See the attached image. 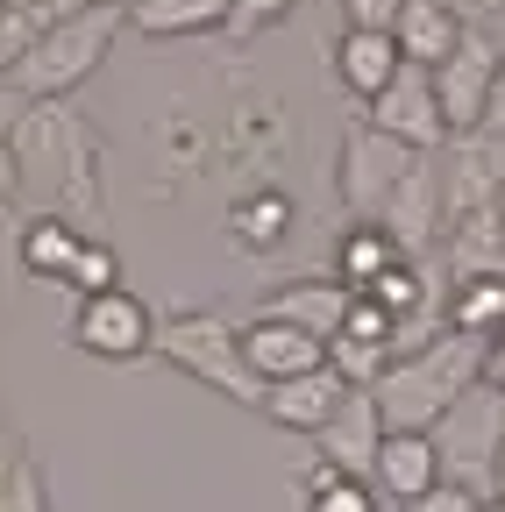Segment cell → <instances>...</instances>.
Instances as JSON below:
<instances>
[{
  "label": "cell",
  "instance_id": "6da1fadb",
  "mask_svg": "<svg viewBox=\"0 0 505 512\" xmlns=\"http://www.w3.org/2000/svg\"><path fill=\"white\" fill-rule=\"evenodd\" d=\"M29 192L43 200V214H65V221H100L107 214V143L100 128L72 107H8V192Z\"/></svg>",
  "mask_w": 505,
  "mask_h": 512
},
{
  "label": "cell",
  "instance_id": "7a4b0ae2",
  "mask_svg": "<svg viewBox=\"0 0 505 512\" xmlns=\"http://www.w3.org/2000/svg\"><path fill=\"white\" fill-rule=\"evenodd\" d=\"M484 349H491V342H470V335H456V328H441L434 342H413L385 377H377L385 427H392V434H434V427L484 384Z\"/></svg>",
  "mask_w": 505,
  "mask_h": 512
},
{
  "label": "cell",
  "instance_id": "3957f363",
  "mask_svg": "<svg viewBox=\"0 0 505 512\" xmlns=\"http://www.w3.org/2000/svg\"><path fill=\"white\" fill-rule=\"evenodd\" d=\"M129 29V8H79L65 15L22 64H8V107H57V100H72L100 64L114 50V36Z\"/></svg>",
  "mask_w": 505,
  "mask_h": 512
},
{
  "label": "cell",
  "instance_id": "277c9868",
  "mask_svg": "<svg viewBox=\"0 0 505 512\" xmlns=\"http://www.w3.org/2000/svg\"><path fill=\"white\" fill-rule=\"evenodd\" d=\"M157 363L200 377L207 392H221V399H235V406H249V413H264V392H271V384L249 370L242 328H235L221 306H171L164 328H157Z\"/></svg>",
  "mask_w": 505,
  "mask_h": 512
},
{
  "label": "cell",
  "instance_id": "5b68a950",
  "mask_svg": "<svg viewBox=\"0 0 505 512\" xmlns=\"http://www.w3.org/2000/svg\"><path fill=\"white\" fill-rule=\"evenodd\" d=\"M420 164L427 157L406 150L399 136H385V128H370V121H349L342 128V157H335V192H342L349 221H385Z\"/></svg>",
  "mask_w": 505,
  "mask_h": 512
},
{
  "label": "cell",
  "instance_id": "8992f818",
  "mask_svg": "<svg viewBox=\"0 0 505 512\" xmlns=\"http://www.w3.org/2000/svg\"><path fill=\"white\" fill-rule=\"evenodd\" d=\"M434 448H441V477L449 484H470L477 498H498V456H505V392L477 384V392L434 427Z\"/></svg>",
  "mask_w": 505,
  "mask_h": 512
},
{
  "label": "cell",
  "instance_id": "52a82bcc",
  "mask_svg": "<svg viewBox=\"0 0 505 512\" xmlns=\"http://www.w3.org/2000/svg\"><path fill=\"white\" fill-rule=\"evenodd\" d=\"M157 328L164 320L150 313V299H136L129 285H121V292H100V299L72 306L65 342L79 356H93V363H136V356H157Z\"/></svg>",
  "mask_w": 505,
  "mask_h": 512
},
{
  "label": "cell",
  "instance_id": "ba28073f",
  "mask_svg": "<svg viewBox=\"0 0 505 512\" xmlns=\"http://www.w3.org/2000/svg\"><path fill=\"white\" fill-rule=\"evenodd\" d=\"M363 121L385 128V136H399V143L420 150V157H441V150L456 143L449 114H441V93H434V72H420V64H406V72L363 107Z\"/></svg>",
  "mask_w": 505,
  "mask_h": 512
},
{
  "label": "cell",
  "instance_id": "9c48e42d",
  "mask_svg": "<svg viewBox=\"0 0 505 512\" xmlns=\"http://www.w3.org/2000/svg\"><path fill=\"white\" fill-rule=\"evenodd\" d=\"M498 64H505V50H498L484 29H470V36H463V50H456V57L434 72L441 114H449V128H456V136H484V114H491Z\"/></svg>",
  "mask_w": 505,
  "mask_h": 512
},
{
  "label": "cell",
  "instance_id": "30bf717a",
  "mask_svg": "<svg viewBox=\"0 0 505 512\" xmlns=\"http://www.w3.org/2000/svg\"><path fill=\"white\" fill-rule=\"evenodd\" d=\"M349 313H356V292L342 278H285L257 299V320H285V328H306L321 342H335L349 328Z\"/></svg>",
  "mask_w": 505,
  "mask_h": 512
},
{
  "label": "cell",
  "instance_id": "8fae6325",
  "mask_svg": "<svg viewBox=\"0 0 505 512\" xmlns=\"http://www.w3.org/2000/svg\"><path fill=\"white\" fill-rule=\"evenodd\" d=\"M349 392H356V384H349L335 363H328V370H306V377L271 384V392H264V420H271V427H285V434L321 441V427L349 406Z\"/></svg>",
  "mask_w": 505,
  "mask_h": 512
},
{
  "label": "cell",
  "instance_id": "7c38bea8",
  "mask_svg": "<svg viewBox=\"0 0 505 512\" xmlns=\"http://www.w3.org/2000/svg\"><path fill=\"white\" fill-rule=\"evenodd\" d=\"M385 441H392V427H385V406H377V392H349V406L321 427V463H335V470H349V477H377V456H385Z\"/></svg>",
  "mask_w": 505,
  "mask_h": 512
},
{
  "label": "cell",
  "instance_id": "4fadbf2b",
  "mask_svg": "<svg viewBox=\"0 0 505 512\" xmlns=\"http://www.w3.org/2000/svg\"><path fill=\"white\" fill-rule=\"evenodd\" d=\"M242 356L264 384H292L306 370H328V342L306 335V328H285V320H242Z\"/></svg>",
  "mask_w": 505,
  "mask_h": 512
},
{
  "label": "cell",
  "instance_id": "5bb4252c",
  "mask_svg": "<svg viewBox=\"0 0 505 512\" xmlns=\"http://www.w3.org/2000/svg\"><path fill=\"white\" fill-rule=\"evenodd\" d=\"M399 72H406L399 36H377V29H342V36H335V86H342L356 107H370Z\"/></svg>",
  "mask_w": 505,
  "mask_h": 512
},
{
  "label": "cell",
  "instance_id": "9a60e30c",
  "mask_svg": "<svg viewBox=\"0 0 505 512\" xmlns=\"http://www.w3.org/2000/svg\"><path fill=\"white\" fill-rule=\"evenodd\" d=\"M86 249H93V235H86L79 221H65V214H29L22 235H15V264H22L29 278L72 285V271H79Z\"/></svg>",
  "mask_w": 505,
  "mask_h": 512
},
{
  "label": "cell",
  "instance_id": "2e32d148",
  "mask_svg": "<svg viewBox=\"0 0 505 512\" xmlns=\"http://www.w3.org/2000/svg\"><path fill=\"white\" fill-rule=\"evenodd\" d=\"M292 228H299V207H292V192H278V185H242L235 200H228V242L242 256L285 249Z\"/></svg>",
  "mask_w": 505,
  "mask_h": 512
},
{
  "label": "cell",
  "instance_id": "e0dca14e",
  "mask_svg": "<svg viewBox=\"0 0 505 512\" xmlns=\"http://www.w3.org/2000/svg\"><path fill=\"white\" fill-rule=\"evenodd\" d=\"M470 29H477V15L449 8V0H413L406 22H399L392 36H399L406 64H420V72H441V64L463 50V36H470Z\"/></svg>",
  "mask_w": 505,
  "mask_h": 512
},
{
  "label": "cell",
  "instance_id": "ac0fdd59",
  "mask_svg": "<svg viewBox=\"0 0 505 512\" xmlns=\"http://www.w3.org/2000/svg\"><path fill=\"white\" fill-rule=\"evenodd\" d=\"M385 498H399L406 512L434 491V484H449L441 477V448H434V434H392L385 441V456H377V477H370Z\"/></svg>",
  "mask_w": 505,
  "mask_h": 512
},
{
  "label": "cell",
  "instance_id": "d6986e66",
  "mask_svg": "<svg viewBox=\"0 0 505 512\" xmlns=\"http://www.w3.org/2000/svg\"><path fill=\"white\" fill-rule=\"evenodd\" d=\"M406 264V249H399V235L385 228V221H349L342 235H335V271L328 278H342L356 299L385 278V271H399Z\"/></svg>",
  "mask_w": 505,
  "mask_h": 512
},
{
  "label": "cell",
  "instance_id": "ffe728a7",
  "mask_svg": "<svg viewBox=\"0 0 505 512\" xmlns=\"http://www.w3.org/2000/svg\"><path fill=\"white\" fill-rule=\"evenodd\" d=\"M129 29L150 43H178V36H214L235 29V0H136Z\"/></svg>",
  "mask_w": 505,
  "mask_h": 512
},
{
  "label": "cell",
  "instance_id": "44dd1931",
  "mask_svg": "<svg viewBox=\"0 0 505 512\" xmlns=\"http://www.w3.org/2000/svg\"><path fill=\"white\" fill-rule=\"evenodd\" d=\"M449 320L456 335H470V342H498L505 335V271H484V278H456L449 285Z\"/></svg>",
  "mask_w": 505,
  "mask_h": 512
},
{
  "label": "cell",
  "instance_id": "7402d4cb",
  "mask_svg": "<svg viewBox=\"0 0 505 512\" xmlns=\"http://www.w3.org/2000/svg\"><path fill=\"white\" fill-rule=\"evenodd\" d=\"M299 512H385V491L335 463H313V470H299Z\"/></svg>",
  "mask_w": 505,
  "mask_h": 512
},
{
  "label": "cell",
  "instance_id": "603a6c76",
  "mask_svg": "<svg viewBox=\"0 0 505 512\" xmlns=\"http://www.w3.org/2000/svg\"><path fill=\"white\" fill-rule=\"evenodd\" d=\"M0 512H50V477L29 448H8V470H0Z\"/></svg>",
  "mask_w": 505,
  "mask_h": 512
},
{
  "label": "cell",
  "instance_id": "cb8c5ba5",
  "mask_svg": "<svg viewBox=\"0 0 505 512\" xmlns=\"http://www.w3.org/2000/svg\"><path fill=\"white\" fill-rule=\"evenodd\" d=\"M328 363H335V370L356 384V392H377V377H385L399 356H392V349H370V342H349V335H342V342H328Z\"/></svg>",
  "mask_w": 505,
  "mask_h": 512
},
{
  "label": "cell",
  "instance_id": "d4e9b609",
  "mask_svg": "<svg viewBox=\"0 0 505 512\" xmlns=\"http://www.w3.org/2000/svg\"><path fill=\"white\" fill-rule=\"evenodd\" d=\"M65 292H72V306H79V299H100V292H121V256H114V242L93 235V249L79 256V271H72Z\"/></svg>",
  "mask_w": 505,
  "mask_h": 512
},
{
  "label": "cell",
  "instance_id": "484cf974",
  "mask_svg": "<svg viewBox=\"0 0 505 512\" xmlns=\"http://www.w3.org/2000/svg\"><path fill=\"white\" fill-rule=\"evenodd\" d=\"M406 8H413V0H342V22H349V29H377V36H392V29L406 22Z\"/></svg>",
  "mask_w": 505,
  "mask_h": 512
},
{
  "label": "cell",
  "instance_id": "4316f807",
  "mask_svg": "<svg viewBox=\"0 0 505 512\" xmlns=\"http://www.w3.org/2000/svg\"><path fill=\"white\" fill-rule=\"evenodd\" d=\"M292 8H299V0H235V36H264V29H278Z\"/></svg>",
  "mask_w": 505,
  "mask_h": 512
},
{
  "label": "cell",
  "instance_id": "83f0119b",
  "mask_svg": "<svg viewBox=\"0 0 505 512\" xmlns=\"http://www.w3.org/2000/svg\"><path fill=\"white\" fill-rule=\"evenodd\" d=\"M484 505H491V498H477L470 484H434L413 512H484Z\"/></svg>",
  "mask_w": 505,
  "mask_h": 512
},
{
  "label": "cell",
  "instance_id": "f1b7e54d",
  "mask_svg": "<svg viewBox=\"0 0 505 512\" xmlns=\"http://www.w3.org/2000/svg\"><path fill=\"white\" fill-rule=\"evenodd\" d=\"M484 136L505 143V64H498V86H491V114H484Z\"/></svg>",
  "mask_w": 505,
  "mask_h": 512
},
{
  "label": "cell",
  "instance_id": "f546056e",
  "mask_svg": "<svg viewBox=\"0 0 505 512\" xmlns=\"http://www.w3.org/2000/svg\"><path fill=\"white\" fill-rule=\"evenodd\" d=\"M484 384H491V392H505V335L484 349Z\"/></svg>",
  "mask_w": 505,
  "mask_h": 512
},
{
  "label": "cell",
  "instance_id": "4dcf8cb0",
  "mask_svg": "<svg viewBox=\"0 0 505 512\" xmlns=\"http://www.w3.org/2000/svg\"><path fill=\"white\" fill-rule=\"evenodd\" d=\"M72 8H136V0H72Z\"/></svg>",
  "mask_w": 505,
  "mask_h": 512
},
{
  "label": "cell",
  "instance_id": "1f68e13d",
  "mask_svg": "<svg viewBox=\"0 0 505 512\" xmlns=\"http://www.w3.org/2000/svg\"><path fill=\"white\" fill-rule=\"evenodd\" d=\"M484 15H505V0H477V22H484Z\"/></svg>",
  "mask_w": 505,
  "mask_h": 512
},
{
  "label": "cell",
  "instance_id": "d6a6232c",
  "mask_svg": "<svg viewBox=\"0 0 505 512\" xmlns=\"http://www.w3.org/2000/svg\"><path fill=\"white\" fill-rule=\"evenodd\" d=\"M498 498H505V456H498Z\"/></svg>",
  "mask_w": 505,
  "mask_h": 512
},
{
  "label": "cell",
  "instance_id": "836d02e7",
  "mask_svg": "<svg viewBox=\"0 0 505 512\" xmlns=\"http://www.w3.org/2000/svg\"><path fill=\"white\" fill-rule=\"evenodd\" d=\"M484 512H505V498H491V505H484Z\"/></svg>",
  "mask_w": 505,
  "mask_h": 512
}]
</instances>
